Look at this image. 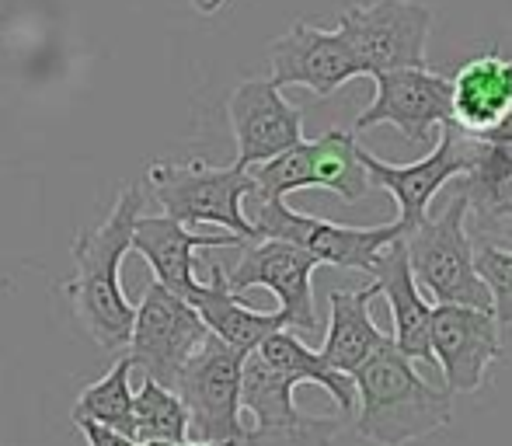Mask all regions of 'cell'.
<instances>
[{
    "label": "cell",
    "instance_id": "obj_1",
    "mask_svg": "<svg viewBox=\"0 0 512 446\" xmlns=\"http://www.w3.org/2000/svg\"><path fill=\"white\" fill-rule=\"evenodd\" d=\"M352 384L359 401L356 436L366 443L408 446L446 429L453 419V394L432 387L391 335L356 366Z\"/></svg>",
    "mask_w": 512,
    "mask_h": 446
},
{
    "label": "cell",
    "instance_id": "obj_2",
    "mask_svg": "<svg viewBox=\"0 0 512 446\" xmlns=\"http://www.w3.org/2000/svg\"><path fill=\"white\" fill-rule=\"evenodd\" d=\"M143 213V189L126 185L115 199L112 213L95 230H84L74 241V279L67 283V297L81 318L84 332L105 352H119L129 345L136 307L126 300L119 283L122 258L133 241V227Z\"/></svg>",
    "mask_w": 512,
    "mask_h": 446
},
{
    "label": "cell",
    "instance_id": "obj_3",
    "mask_svg": "<svg viewBox=\"0 0 512 446\" xmlns=\"http://www.w3.org/2000/svg\"><path fill=\"white\" fill-rule=\"evenodd\" d=\"M147 185L154 192L164 217L178 223H213L227 227V234H237L241 241H258L255 223L244 217L241 203L255 196L248 168H209L203 161L171 164L157 161L147 171Z\"/></svg>",
    "mask_w": 512,
    "mask_h": 446
},
{
    "label": "cell",
    "instance_id": "obj_4",
    "mask_svg": "<svg viewBox=\"0 0 512 446\" xmlns=\"http://www.w3.org/2000/svg\"><path fill=\"white\" fill-rule=\"evenodd\" d=\"M464 223V196H453V203L436 220L425 217L415 230H408L401 237L408 269L415 276L418 290L429 293L436 304H464L492 311V293L474 269V248Z\"/></svg>",
    "mask_w": 512,
    "mask_h": 446
},
{
    "label": "cell",
    "instance_id": "obj_5",
    "mask_svg": "<svg viewBox=\"0 0 512 446\" xmlns=\"http://www.w3.org/2000/svg\"><path fill=\"white\" fill-rule=\"evenodd\" d=\"M359 143L345 129H328L317 140H300L297 147L251 164L248 175L255 182L258 203L286 199L300 189H328L345 203H359L370 192V178L359 161Z\"/></svg>",
    "mask_w": 512,
    "mask_h": 446
},
{
    "label": "cell",
    "instance_id": "obj_6",
    "mask_svg": "<svg viewBox=\"0 0 512 446\" xmlns=\"http://www.w3.org/2000/svg\"><path fill=\"white\" fill-rule=\"evenodd\" d=\"M248 352L220 342L213 332L203 338L189 363L178 370L171 391L189 412V440L241 446V366Z\"/></svg>",
    "mask_w": 512,
    "mask_h": 446
},
{
    "label": "cell",
    "instance_id": "obj_7",
    "mask_svg": "<svg viewBox=\"0 0 512 446\" xmlns=\"http://www.w3.org/2000/svg\"><path fill=\"white\" fill-rule=\"evenodd\" d=\"M429 28L432 11L418 0H373V4L349 7L338 18V32L349 42L363 77L425 67Z\"/></svg>",
    "mask_w": 512,
    "mask_h": 446
},
{
    "label": "cell",
    "instance_id": "obj_8",
    "mask_svg": "<svg viewBox=\"0 0 512 446\" xmlns=\"http://www.w3.org/2000/svg\"><path fill=\"white\" fill-rule=\"evenodd\" d=\"M293 391L297 387L272 370L258 349L244 356L241 412L251 415V426H244L241 446H331L342 422L300 412Z\"/></svg>",
    "mask_w": 512,
    "mask_h": 446
},
{
    "label": "cell",
    "instance_id": "obj_9",
    "mask_svg": "<svg viewBox=\"0 0 512 446\" xmlns=\"http://www.w3.org/2000/svg\"><path fill=\"white\" fill-rule=\"evenodd\" d=\"M474 154H478V143L460 133L457 126L443 122L439 126V143L425 157H418V161L387 164L380 157H373L370 150H359V161H363L366 178L373 185L391 192L394 206H398V220L394 223H398L401 237H405L408 230H415L418 223L429 217V203L436 199V192L471 168Z\"/></svg>",
    "mask_w": 512,
    "mask_h": 446
},
{
    "label": "cell",
    "instance_id": "obj_10",
    "mask_svg": "<svg viewBox=\"0 0 512 446\" xmlns=\"http://www.w3.org/2000/svg\"><path fill=\"white\" fill-rule=\"evenodd\" d=\"M209 328L196 314V307L182 297L168 293L161 283H150L143 290V300L133 314V332H129V359L133 370H140L147 380L171 387L192 352L203 345Z\"/></svg>",
    "mask_w": 512,
    "mask_h": 446
},
{
    "label": "cell",
    "instance_id": "obj_11",
    "mask_svg": "<svg viewBox=\"0 0 512 446\" xmlns=\"http://www.w3.org/2000/svg\"><path fill=\"white\" fill-rule=\"evenodd\" d=\"M255 223L258 237H279L290 241L297 248H304L307 255L317 258V265H338V269H356V272H373L377 255L401 237L398 223H384V227H342V223L317 220L307 213H297L286 206V199H265L258 203Z\"/></svg>",
    "mask_w": 512,
    "mask_h": 446
},
{
    "label": "cell",
    "instance_id": "obj_12",
    "mask_svg": "<svg viewBox=\"0 0 512 446\" xmlns=\"http://www.w3.org/2000/svg\"><path fill=\"white\" fill-rule=\"evenodd\" d=\"M314 269L317 258L304 248L279 237H258L244 244V255L234 269L227 272V290L241 297L244 290H269L279 300L286 325L297 332H317L314 311Z\"/></svg>",
    "mask_w": 512,
    "mask_h": 446
},
{
    "label": "cell",
    "instance_id": "obj_13",
    "mask_svg": "<svg viewBox=\"0 0 512 446\" xmlns=\"http://www.w3.org/2000/svg\"><path fill=\"white\" fill-rule=\"evenodd\" d=\"M492 311L464 304H439L432 307L429 345L436 370L443 373L450 394L481 391L492 363L502 359V335Z\"/></svg>",
    "mask_w": 512,
    "mask_h": 446
},
{
    "label": "cell",
    "instance_id": "obj_14",
    "mask_svg": "<svg viewBox=\"0 0 512 446\" xmlns=\"http://www.w3.org/2000/svg\"><path fill=\"white\" fill-rule=\"evenodd\" d=\"M227 119L234 129V168H251L304 140V109L286 102L269 77H248L227 98Z\"/></svg>",
    "mask_w": 512,
    "mask_h": 446
},
{
    "label": "cell",
    "instance_id": "obj_15",
    "mask_svg": "<svg viewBox=\"0 0 512 446\" xmlns=\"http://www.w3.org/2000/svg\"><path fill=\"white\" fill-rule=\"evenodd\" d=\"M269 81L283 88H307L317 98H331L352 77H363L349 42L342 39L338 28L324 32L307 21L290 25L269 46Z\"/></svg>",
    "mask_w": 512,
    "mask_h": 446
},
{
    "label": "cell",
    "instance_id": "obj_16",
    "mask_svg": "<svg viewBox=\"0 0 512 446\" xmlns=\"http://www.w3.org/2000/svg\"><path fill=\"white\" fill-rule=\"evenodd\" d=\"M377 95L356 115V129L370 126H398L408 143L425 147L432 129L450 122V81L443 74H432L429 67L387 70L373 77Z\"/></svg>",
    "mask_w": 512,
    "mask_h": 446
},
{
    "label": "cell",
    "instance_id": "obj_17",
    "mask_svg": "<svg viewBox=\"0 0 512 446\" xmlns=\"http://www.w3.org/2000/svg\"><path fill=\"white\" fill-rule=\"evenodd\" d=\"M248 241H241L237 234H192L185 223L171 217H143L133 227V241L129 251L147 258V265L154 269V279L168 293L182 297L189 304L192 290L199 286L196 279V251L199 248H244Z\"/></svg>",
    "mask_w": 512,
    "mask_h": 446
},
{
    "label": "cell",
    "instance_id": "obj_18",
    "mask_svg": "<svg viewBox=\"0 0 512 446\" xmlns=\"http://www.w3.org/2000/svg\"><path fill=\"white\" fill-rule=\"evenodd\" d=\"M512 112V60L499 49L467 60L450 81V126L485 140Z\"/></svg>",
    "mask_w": 512,
    "mask_h": 446
},
{
    "label": "cell",
    "instance_id": "obj_19",
    "mask_svg": "<svg viewBox=\"0 0 512 446\" xmlns=\"http://www.w3.org/2000/svg\"><path fill=\"white\" fill-rule=\"evenodd\" d=\"M370 276H373L377 293H384L387 304H391V318H394L391 342L398 345L408 359L436 370V359H432V345H429L432 307H429V300L422 297V290H418L415 276H411L405 241H401V237H394V241L380 251Z\"/></svg>",
    "mask_w": 512,
    "mask_h": 446
},
{
    "label": "cell",
    "instance_id": "obj_20",
    "mask_svg": "<svg viewBox=\"0 0 512 446\" xmlns=\"http://www.w3.org/2000/svg\"><path fill=\"white\" fill-rule=\"evenodd\" d=\"M189 304L196 307V314L203 318V325L209 332L241 352L258 349V345L272 332H279V328H290L283 311H255V307L244 304L237 293H230L227 272H223L220 265L209 269V283H199L196 290H192Z\"/></svg>",
    "mask_w": 512,
    "mask_h": 446
},
{
    "label": "cell",
    "instance_id": "obj_21",
    "mask_svg": "<svg viewBox=\"0 0 512 446\" xmlns=\"http://www.w3.org/2000/svg\"><path fill=\"white\" fill-rule=\"evenodd\" d=\"M460 196L481 237L512 234V143H478Z\"/></svg>",
    "mask_w": 512,
    "mask_h": 446
},
{
    "label": "cell",
    "instance_id": "obj_22",
    "mask_svg": "<svg viewBox=\"0 0 512 446\" xmlns=\"http://www.w3.org/2000/svg\"><path fill=\"white\" fill-rule=\"evenodd\" d=\"M377 297V286H363V290H331V318L328 335H324V363L335 366L338 373H356V366L384 342V332L373 325L370 304Z\"/></svg>",
    "mask_w": 512,
    "mask_h": 446
},
{
    "label": "cell",
    "instance_id": "obj_23",
    "mask_svg": "<svg viewBox=\"0 0 512 446\" xmlns=\"http://www.w3.org/2000/svg\"><path fill=\"white\" fill-rule=\"evenodd\" d=\"M258 356H262L276 373H283L293 387H300V384L324 387L342 415H349L352 405H356V384H352L349 373H338L335 366L324 363L321 352L307 349L290 328H279V332H272L265 338V342L258 345Z\"/></svg>",
    "mask_w": 512,
    "mask_h": 446
},
{
    "label": "cell",
    "instance_id": "obj_24",
    "mask_svg": "<svg viewBox=\"0 0 512 446\" xmlns=\"http://www.w3.org/2000/svg\"><path fill=\"white\" fill-rule=\"evenodd\" d=\"M133 359L122 356L115 359V366L105 373L98 384L84 387L81 398H77L74 412L70 419L77 422H95V426H105V429H115L119 436H136V426H133Z\"/></svg>",
    "mask_w": 512,
    "mask_h": 446
},
{
    "label": "cell",
    "instance_id": "obj_25",
    "mask_svg": "<svg viewBox=\"0 0 512 446\" xmlns=\"http://www.w3.org/2000/svg\"><path fill=\"white\" fill-rule=\"evenodd\" d=\"M133 426L140 443H185L189 440V412L171 387L143 377L133 391Z\"/></svg>",
    "mask_w": 512,
    "mask_h": 446
},
{
    "label": "cell",
    "instance_id": "obj_26",
    "mask_svg": "<svg viewBox=\"0 0 512 446\" xmlns=\"http://www.w3.org/2000/svg\"><path fill=\"white\" fill-rule=\"evenodd\" d=\"M474 269H478L481 283L492 293L495 321L512 325V251L495 248V244H481L474 251Z\"/></svg>",
    "mask_w": 512,
    "mask_h": 446
},
{
    "label": "cell",
    "instance_id": "obj_27",
    "mask_svg": "<svg viewBox=\"0 0 512 446\" xmlns=\"http://www.w3.org/2000/svg\"><path fill=\"white\" fill-rule=\"evenodd\" d=\"M77 429L84 433L88 446H230V443H196V440H185V443H140V440H129V436H119L115 429L95 426V422H77Z\"/></svg>",
    "mask_w": 512,
    "mask_h": 446
},
{
    "label": "cell",
    "instance_id": "obj_28",
    "mask_svg": "<svg viewBox=\"0 0 512 446\" xmlns=\"http://www.w3.org/2000/svg\"><path fill=\"white\" fill-rule=\"evenodd\" d=\"M478 143H512V112L492 129V133L485 136V140H478Z\"/></svg>",
    "mask_w": 512,
    "mask_h": 446
},
{
    "label": "cell",
    "instance_id": "obj_29",
    "mask_svg": "<svg viewBox=\"0 0 512 446\" xmlns=\"http://www.w3.org/2000/svg\"><path fill=\"white\" fill-rule=\"evenodd\" d=\"M192 7H196L199 14H216V11H223V7L230 4V0H189Z\"/></svg>",
    "mask_w": 512,
    "mask_h": 446
}]
</instances>
